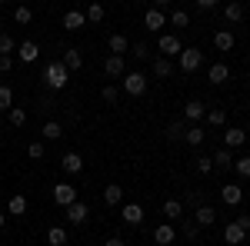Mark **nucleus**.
Returning <instances> with one entry per match:
<instances>
[{
    "label": "nucleus",
    "mask_w": 250,
    "mask_h": 246,
    "mask_svg": "<svg viewBox=\"0 0 250 246\" xmlns=\"http://www.w3.org/2000/svg\"><path fill=\"white\" fill-rule=\"evenodd\" d=\"M167 136H170V140H184V123H170V127H167Z\"/></svg>",
    "instance_id": "nucleus-38"
},
{
    "label": "nucleus",
    "mask_w": 250,
    "mask_h": 246,
    "mask_svg": "<svg viewBox=\"0 0 250 246\" xmlns=\"http://www.w3.org/2000/svg\"><path fill=\"white\" fill-rule=\"evenodd\" d=\"M184 116H187L190 123H197V120H204V103H200V100H190V103L184 107Z\"/></svg>",
    "instance_id": "nucleus-17"
},
{
    "label": "nucleus",
    "mask_w": 250,
    "mask_h": 246,
    "mask_svg": "<svg viewBox=\"0 0 250 246\" xmlns=\"http://www.w3.org/2000/svg\"><path fill=\"white\" fill-rule=\"evenodd\" d=\"M134 57H140V60L147 57V43H134Z\"/></svg>",
    "instance_id": "nucleus-44"
},
{
    "label": "nucleus",
    "mask_w": 250,
    "mask_h": 246,
    "mask_svg": "<svg viewBox=\"0 0 250 246\" xmlns=\"http://www.w3.org/2000/svg\"><path fill=\"white\" fill-rule=\"evenodd\" d=\"M224 120H227V114H224V110H210V114H207V123H213V127H220Z\"/></svg>",
    "instance_id": "nucleus-37"
},
{
    "label": "nucleus",
    "mask_w": 250,
    "mask_h": 246,
    "mask_svg": "<svg viewBox=\"0 0 250 246\" xmlns=\"http://www.w3.org/2000/svg\"><path fill=\"white\" fill-rule=\"evenodd\" d=\"M237 223H240V229H250V216H247V213H244V216H240Z\"/></svg>",
    "instance_id": "nucleus-46"
},
{
    "label": "nucleus",
    "mask_w": 250,
    "mask_h": 246,
    "mask_svg": "<svg viewBox=\"0 0 250 246\" xmlns=\"http://www.w3.org/2000/svg\"><path fill=\"white\" fill-rule=\"evenodd\" d=\"M17 57L23 60V63H34V60L40 57V47H37V43H30V40H23V43L17 47Z\"/></svg>",
    "instance_id": "nucleus-9"
},
{
    "label": "nucleus",
    "mask_w": 250,
    "mask_h": 246,
    "mask_svg": "<svg viewBox=\"0 0 250 246\" xmlns=\"http://www.w3.org/2000/svg\"><path fill=\"white\" fill-rule=\"evenodd\" d=\"M197 223H200V227L217 223V209H213V207H197Z\"/></svg>",
    "instance_id": "nucleus-19"
},
{
    "label": "nucleus",
    "mask_w": 250,
    "mask_h": 246,
    "mask_svg": "<svg viewBox=\"0 0 250 246\" xmlns=\"http://www.w3.org/2000/svg\"><path fill=\"white\" fill-rule=\"evenodd\" d=\"M0 70H10V54H0Z\"/></svg>",
    "instance_id": "nucleus-45"
},
{
    "label": "nucleus",
    "mask_w": 250,
    "mask_h": 246,
    "mask_svg": "<svg viewBox=\"0 0 250 246\" xmlns=\"http://www.w3.org/2000/svg\"><path fill=\"white\" fill-rule=\"evenodd\" d=\"M167 3H170V0H154V7H160V10H164Z\"/></svg>",
    "instance_id": "nucleus-49"
},
{
    "label": "nucleus",
    "mask_w": 250,
    "mask_h": 246,
    "mask_svg": "<svg viewBox=\"0 0 250 246\" xmlns=\"http://www.w3.org/2000/svg\"><path fill=\"white\" fill-rule=\"evenodd\" d=\"M224 240H227L230 246L244 243V240H247V229H240V223H230V227L224 229Z\"/></svg>",
    "instance_id": "nucleus-12"
},
{
    "label": "nucleus",
    "mask_w": 250,
    "mask_h": 246,
    "mask_svg": "<svg viewBox=\"0 0 250 246\" xmlns=\"http://www.w3.org/2000/svg\"><path fill=\"white\" fill-rule=\"evenodd\" d=\"M10 107H14V90L10 87H0V114L10 110Z\"/></svg>",
    "instance_id": "nucleus-30"
},
{
    "label": "nucleus",
    "mask_w": 250,
    "mask_h": 246,
    "mask_svg": "<svg viewBox=\"0 0 250 246\" xmlns=\"http://www.w3.org/2000/svg\"><path fill=\"white\" fill-rule=\"evenodd\" d=\"M197 170H200V173H210L213 170V160H210V156H197Z\"/></svg>",
    "instance_id": "nucleus-42"
},
{
    "label": "nucleus",
    "mask_w": 250,
    "mask_h": 246,
    "mask_svg": "<svg viewBox=\"0 0 250 246\" xmlns=\"http://www.w3.org/2000/svg\"><path fill=\"white\" fill-rule=\"evenodd\" d=\"M104 70H107L110 76H120V74H124V57L110 54V57H107V63H104Z\"/></svg>",
    "instance_id": "nucleus-23"
},
{
    "label": "nucleus",
    "mask_w": 250,
    "mask_h": 246,
    "mask_svg": "<svg viewBox=\"0 0 250 246\" xmlns=\"http://www.w3.org/2000/svg\"><path fill=\"white\" fill-rule=\"evenodd\" d=\"M0 7H3V0H0Z\"/></svg>",
    "instance_id": "nucleus-54"
},
{
    "label": "nucleus",
    "mask_w": 250,
    "mask_h": 246,
    "mask_svg": "<svg viewBox=\"0 0 250 246\" xmlns=\"http://www.w3.org/2000/svg\"><path fill=\"white\" fill-rule=\"evenodd\" d=\"M7 209H10V213H14V216H23V213H27V196H10V203H7Z\"/></svg>",
    "instance_id": "nucleus-26"
},
{
    "label": "nucleus",
    "mask_w": 250,
    "mask_h": 246,
    "mask_svg": "<svg viewBox=\"0 0 250 246\" xmlns=\"http://www.w3.org/2000/svg\"><path fill=\"white\" fill-rule=\"evenodd\" d=\"M244 140H247V130L244 127H230V130L224 133V143L227 147H244Z\"/></svg>",
    "instance_id": "nucleus-11"
},
{
    "label": "nucleus",
    "mask_w": 250,
    "mask_h": 246,
    "mask_svg": "<svg viewBox=\"0 0 250 246\" xmlns=\"http://www.w3.org/2000/svg\"><path fill=\"white\" fill-rule=\"evenodd\" d=\"M14 47H17V40L10 37V34H3V30H0V54H10Z\"/></svg>",
    "instance_id": "nucleus-35"
},
{
    "label": "nucleus",
    "mask_w": 250,
    "mask_h": 246,
    "mask_svg": "<svg viewBox=\"0 0 250 246\" xmlns=\"http://www.w3.org/2000/svg\"><path fill=\"white\" fill-rule=\"evenodd\" d=\"M224 17L230 20V23H240V20H244V7H240V3H230V7L224 10Z\"/></svg>",
    "instance_id": "nucleus-29"
},
{
    "label": "nucleus",
    "mask_w": 250,
    "mask_h": 246,
    "mask_svg": "<svg viewBox=\"0 0 250 246\" xmlns=\"http://www.w3.org/2000/svg\"><path fill=\"white\" fill-rule=\"evenodd\" d=\"M14 20H17V23H30V20H34L30 7H27V3H20V7H17V14H14Z\"/></svg>",
    "instance_id": "nucleus-34"
},
{
    "label": "nucleus",
    "mask_w": 250,
    "mask_h": 246,
    "mask_svg": "<svg viewBox=\"0 0 250 246\" xmlns=\"http://www.w3.org/2000/svg\"><path fill=\"white\" fill-rule=\"evenodd\" d=\"M197 7H217V0H197Z\"/></svg>",
    "instance_id": "nucleus-48"
},
{
    "label": "nucleus",
    "mask_w": 250,
    "mask_h": 246,
    "mask_svg": "<svg viewBox=\"0 0 250 246\" xmlns=\"http://www.w3.org/2000/svg\"><path fill=\"white\" fill-rule=\"evenodd\" d=\"M173 236H177V229H173L170 223H164V227H157V229H154V243H157V246H170V243H173Z\"/></svg>",
    "instance_id": "nucleus-8"
},
{
    "label": "nucleus",
    "mask_w": 250,
    "mask_h": 246,
    "mask_svg": "<svg viewBox=\"0 0 250 246\" xmlns=\"http://www.w3.org/2000/svg\"><path fill=\"white\" fill-rule=\"evenodd\" d=\"M107 43H110V50H114L117 57H124V54H127V50H130V40L124 37V34H114V37L107 40Z\"/></svg>",
    "instance_id": "nucleus-16"
},
{
    "label": "nucleus",
    "mask_w": 250,
    "mask_h": 246,
    "mask_svg": "<svg viewBox=\"0 0 250 246\" xmlns=\"http://www.w3.org/2000/svg\"><path fill=\"white\" fill-rule=\"evenodd\" d=\"M43 143H30V147H27V156H30V160H40V156H43Z\"/></svg>",
    "instance_id": "nucleus-41"
},
{
    "label": "nucleus",
    "mask_w": 250,
    "mask_h": 246,
    "mask_svg": "<svg viewBox=\"0 0 250 246\" xmlns=\"http://www.w3.org/2000/svg\"><path fill=\"white\" fill-rule=\"evenodd\" d=\"M170 23H173V27H180V30H184V27L190 23V17H187V10H173V14H170Z\"/></svg>",
    "instance_id": "nucleus-33"
},
{
    "label": "nucleus",
    "mask_w": 250,
    "mask_h": 246,
    "mask_svg": "<svg viewBox=\"0 0 250 246\" xmlns=\"http://www.w3.org/2000/svg\"><path fill=\"white\" fill-rule=\"evenodd\" d=\"M120 216H124V223H130V227H140V223H144V207H140V203H124Z\"/></svg>",
    "instance_id": "nucleus-5"
},
{
    "label": "nucleus",
    "mask_w": 250,
    "mask_h": 246,
    "mask_svg": "<svg viewBox=\"0 0 250 246\" xmlns=\"http://www.w3.org/2000/svg\"><path fill=\"white\" fill-rule=\"evenodd\" d=\"M220 196H224V203H227V207H237V203L244 200V189L237 187V183H227V187L220 189Z\"/></svg>",
    "instance_id": "nucleus-10"
},
{
    "label": "nucleus",
    "mask_w": 250,
    "mask_h": 246,
    "mask_svg": "<svg viewBox=\"0 0 250 246\" xmlns=\"http://www.w3.org/2000/svg\"><path fill=\"white\" fill-rule=\"evenodd\" d=\"M83 23H87V14H80V10H67L63 14V27L67 30H80Z\"/></svg>",
    "instance_id": "nucleus-13"
},
{
    "label": "nucleus",
    "mask_w": 250,
    "mask_h": 246,
    "mask_svg": "<svg viewBox=\"0 0 250 246\" xmlns=\"http://www.w3.org/2000/svg\"><path fill=\"white\" fill-rule=\"evenodd\" d=\"M104 100H107V103H117V96H120V90H117V87H104Z\"/></svg>",
    "instance_id": "nucleus-43"
},
{
    "label": "nucleus",
    "mask_w": 250,
    "mask_h": 246,
    "mask_svg": "<svg viewBox=\"0 0 250 246\" xmlns=\"http://www.w3.org/2000/svg\"><path fill=\"white\" fill-rule=\"evenodd\" d=\"M164 213H167V220H177V216L184 213V207H180V200H167V203H164Z\"/></svg>",
    "instance_id": "nucleus-31"
},
{
    "label": "nucleus",
    "mask_w": 250,
    "mask_h": 246,
    "mask_svg": "<svg viewBox=\"0 0 250 246\" xmlns=\"http://www.w3.org/2000/svg\"><path fill=\"white\" fill-rule=\"evenodd\" d=\"M47 243H50V246H63V243H67V229H63V227H50V229H47Z\"/></svg>",
    "instance_id": "nucleus-22"
},
{
    "label": "nucleus",
    "mask_w": 250,
    "mask_h": 246,
    "mask_svg": "<svg viewBox=\"0 0 250 246\" xmlns=\"http://www.w3.org/2000/svg\"><path fill=\"white\" fill-rule=\"evenodd\" d=\"M160 50H164L167 57H177V54H180L184 47H180V40L173 37V34H167V37H160Z\"/></svg>",
    "instance_id": "nucleus-14"
},
{
    "label": "nucleus",
    "mask_w": 250,
    "mask_h": 246,
    "mask_svg": "<svg viewBox=\"0 0 250 246\" xmlns=\"http://www.w3.org/2000/svg\"><path fill=\"white\" fill-rule=\"evenodd\" d=\"M63 170L67 173H80L83 170V156H80V153H67V156H63Z\"/></svg>",
    "instance_id": "nucleus-18"
},
{
    "label": "nucleus",
    "mask_w": 250,
    "mask_h": 246,
    "mask_svg": "<svg viewBox=\"0 0 250 246\" xmlns=\"http://www.w3.org/2000/svg\"><path fill=\"white\" fill-rule=\"evenodd\" d=\"M233 167H237V173H240V176H250V156H240Z\"/></svg>",
    "instance_id": "nucleus-39"
},
{
    "label": "nucleus",
    "mask_w": 250,
    "mask_h": 246,
    "mask_svg": "<svg viewBox=\"0 0 250 246\" xmlns=\"http://www.w3.org/2000/svg\"><path fill=\"white\" fill-rule=\"evenodd\" d=\"M0 23H3V17H0Z\"/></svg>",
    "instance_id": "nucleus-55"
},
{
    "label": "nucleus",
    "mask_w": 250,
    "mask_h": 246,
    "mask_svg": "<svg viewBox=\"0 0 250 246\" xmlns=\"http://www.w3.org/2000/svg\"><path fill=\"white\" fill-rule=\"evenodd\" d=\"M247 80H250V70H247Z\"/></svg>",
    "instance_id": "nucleus-53"
},
{
    "label": "nucleus",
    "mask_w": 250,
    "mask_h": 246,
    "mask_svg": "<svg viewBox=\"0 0 250 246\" xmlns=\"http://www.w3.org/2000/svg\"><path fill=\"white\" fill-rule=\"evenodd\" d=\"M67 80H70V70L63 67V60H60V63H50V67L43 70V83H47V87H54V90H63V87H67Z\"/></svg>",
    "instance_id": "nucleus-1"
},
{
    "label": "nucleus",
    "mask_w": 250,
    "mask_h": 246,
    "mask_svg": "<svg viewBox=\"0 0 250 246\" xmlns=\"http://www.w3.org/2000/svg\"><path fill=\"white\" fill-rule=\"evenodd\" d=\"M0 229H3V213H0Z\"/></svg>",
    "instance_id": "nucleus-50"
},
{
    "label": "nucleus",
    "mask_w": 250,
    "mask_h": 246,
    "mask_svg": "<svg viewBox=\"0 0 250 246\" xmlns=\"http://www.w3.org/2000/svg\"><path fill=\"white\" fill-rule=\"evenodd\" d=\"M87 216H90V209H87V203H77V200H74V203H70V207H67V220H70V223H87Z\"/></svg>",
    "instance_id": "nucleus-7"
},
{
    "label": "nucleus",
    "mask_w": 250,
    "mask_h": 246,
    "mask_svg": "<svg viewBox=\"0 0 250 246\" xmlns=\"http://www.w3.org/2000/svg\"><path fill=\"white\" fill-rule=\"evenodd\" d=\"M213 47H217V50H224V54H227V50H233V34H227V30L213 34Z\"/></svg>",
    "instance_id": "nucleus-20"
},
{
    "label": "nucleus",
    "mask_w": 250,
    "mask_h": 246,
    "mask_svg": "<svg viewBox=\"0 0 250 246\" xmlns=\"http://www.w3.org/2000/svg\"><path fill=\"white\" fill-rule=\"evenodd\" d=\"M227 76H230V67H227V63H213L210 70H207V80H210V83H224Z\"/></svg>",
    "instance_id": "nucleus-15"
},
{
    "label": "nucleus",
    "mask_w": 250,
    "mask_h": 246,
    "mask_svg": "<svg viewBox=\"0 0 250 246\" xmlns=\"http://www.w3.org/2000/svg\"><path fill=\"white\" fill-rule=\"evenodd\" d=\"M154 70H157V76H170V74H173V63H170L167 57H157Z\"/></svg>",
    "instance_id": "nucleus-32"
},
{
    "label": "nucleus",
    "mask_w": 250,
    "mask_h": 246,
    "mask_svg": "<svg viewBox=\"0 0 250 246\" xmlns=\"http://www.w3.org/2000/svg\"><path fill=\"white\" fill-rule=\"evenodd\" d=\"M247 196H250V193H247Z\"/></svg>",
    "instance_id": "nucleus-56"
},
{
    "label": "nucleus",
    "mask_w": 250,
    "mask_h": 246,
    "mask_svg": "<svg viewBox=\"0 0 250 246\" xmlns=\"http://www.w3.org/2000/svg\"><path fill=\"white\" fill-rule=\"evenodd\" d=\"M60 133H63V127H60V123H43V136H47V140H57Z\"/></svg>",
    "instance_id": "nucleus-36"
},
{
    "label": "nucleus",
    "mask_w": 250,
    "mask_h": 246,
    "mask_svg": "<svg viewBox=\"0 0 250 246\" xmlns=\"http://www.w3.org/2000/svg\"><path fill=\"white\" fill-rule=\"evenodd\" d=\"M80 63H83L80 50H74V47H70V50L63 54V67H67V70H80Z\"/></svg>",
    "instance_id": "nucleus-24"
},
{
    "label": "nucleus",
    "mask_w": 250,
    "mask_h": 246,
    "mask_svg": "<svg viewBox=\"0 0 250 246\" xmlns=\"http://www.w3.org/2000/svg\"><path fill=\"white\" fill-rule=\"evenodd\" d=\"M0 123H3V114H0Z\"/></svg>",
    "instance_id": "nucleus-52"
},
{
    "label": "nucleus",
    "mask_w": 250,
    "mask_h": 246,
    "mask_svg": "<svg viewBox=\"0 0 250 246\" xmlns=\"http://www.w3.org/2000/svg\"><path fill=\"white\" fill-rule=\"evenodd\" d=\"M124 90H127L130 96H140L144 90H147V80H144V74H137V70H134V74H127V76H124Z\"/></svg>",
    "instance_id": "nucleus-3"
},
{
    "label": "nucleus",
    "mask_w": 250,
    "mask_h": 246,
    "mask_svg": "<svg viewBox=\"0 0 250 246\" xmlns=\"http://www.w3.org/2000/svg\"><path fill=\"white\" fill-rule=\"evenodd\" d=\"M177 57H180V70H187V74H193V70H197V67L204 63V54H200V50H193V47L180 50Z\"/></svg>",
    "instance_id": "nucleus-2"
},
{
    "label": "nucleus",
    "mask_w": 250,
    "mask_h": 246,
    "mask_svg": "<svg viewBox=\"0 0 250 246\" xmlns=\"http://www.w3.org/2000/svg\"><path fill=\"white\" fill-rule=\"evenodd\" d=\"M184 140H187L190 147H200V143H204V127H187V130H184Z\"/></svg>",
    "instance_id": "nucleus-25"
},
{
    "label": "nucleus",
    "mask_w": 250,
    "mask_h": 246,
    "mask_svg": "<svg viewBox=\"0 0 250 246\" xmlns=\"http://www.w3.org/2000/svg\"><path fill=\"white\" fill-rule=\"evenodd\" d=\"M77 200V189L70 187V183H57L54 187V203H60V207H70Z\"/></svg>",
    "instance_id": "nucleus-4"
},
{
    "label": "nucleus",
    "mask_w": 250,
    "mask_h": 246,
    "mask_svg": "<svg viewBox=\"0 0 250 246\" xmlns=\"http://www.w3.org/2000/svg\"><path fill=\"white\" fill-rule=\"evenodd\" d=\"M104 17H107V10H104V3H90V10H87V20H90V23H100Z\"/></svg>",
    "instance_id": "nucleus-28"
},
{
    "label": "nucleus",
    "mask_w": 250,
    "mask_h": 246,
    "mask_svg": "<svg viewBox=\"0 0 250 246\" xmlns=\"http://www.w3.org/2000/svg\"><path fill=\"white\" fill-rule=\"evenodd\" d=\"M120 200H124V189L117 187V183H110V187L104 189V203H107V207H117Z\"/></svg>",
    "instance_id": "nucleus-21"
},
{
    "label": "nucleus",
    "mask_w": 250,
    "mask_h": 246,
    "mask_svg": "<svg viewBox=\"0 0 250 246\" xmlns=\"http://www.w3.org/2000/svg\"><path fill=\"white\" fill-rule=\"evenodd\" d=\"M23 120H27V114H23L20 107H10V123H14V127H20Z\"/></svg>",
    "instance_id": "nucleus-40"
},
{
    "label": "nucleus",
    "mask_w": 250,
    "mask_h": 246,
    "mask_svg": "<svg viewBox=\"0 0 250 246\" xmlns=\"http://www.w3.org/2000/svg\"><path fill=\"white\" fill-rule=\"evenodd\" d=\"M213 163H217L220 170H227V167H233V153L230 150H217L213 153Z\"/></svg>",
    "instance_id": "nucleus-27"
},
{
    "label": "nucleus",
    "mask_w": 250,
    "mask_h": 246,
    "mask_svg": "<svg viewBox=\"0 0 250 246\" xmlns=\"http://www.w3.org/2000/svg\"><path fill=\"white\" fill-rule=\"evenodd\" d=\"M20 3H30V0H20Z\"/></svg>",
    "instance_id": "nucleus-51"
},
{
    "label": "nucleus",
    "mask_w": 250,
    "mask_h": 246,
    "mask_svg": "<svg viewBox=\"0 0 250 246\" xmlns=\"http://www.w3.org/2000/svg\"><path fill=\"white\" fill-rule=\"evenodd\" d=\"M104 246H124V240H120V236H110V240H107Z\"/></svg>",
    "instance_id": "nucleus-47"
},
{
    "label": "nucleus",
    "mask_w": 250,
    "mask_h": 246,
    "mask_svg": "<svg viewBox=\"0 0 250 246\" xmlns=\"http://www.w3.org/2000/svg\"><path fill=\"white\" fill-rule=\"evenodd\" d=\"M164 23H167V14H164L160 7H150V10L144 14V27H147V30H154V34L164 27Z\"/></svg>",
    "instance_id": "nucleus-6"
}]
</instances>
